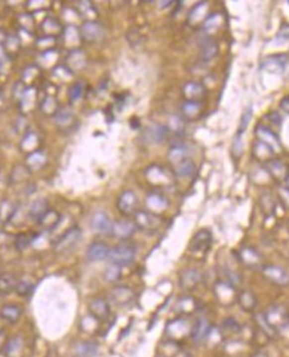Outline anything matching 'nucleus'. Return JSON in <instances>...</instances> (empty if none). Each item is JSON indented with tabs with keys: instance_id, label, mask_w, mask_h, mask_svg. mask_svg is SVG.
<instances>
[{
	"instance_id": "obj_1",
	"label": "nucleus",
	"mask_w": 289,
	"mask_h": 357,
	"mask_svg": "<svg viewBox=\"0 0 289 357\" xmlns=\"http://www.w3.org/2000/svg\"><path fill=\"white\" fill-rule=\"evenodd\" d=\"M134 258H136V247L130 242H126V240L115 244L110 250L109 259L111 260L113 265H117L119 267L129 266L130 263H133Z\"/></svg>"
},
{
	"instance_id": "obj_2",
	"label": "nucleus",
	"mask_w": 289,
	"mask_h": 357,
	"mask_svg": "<svg viewBox=\"0 0 289 357\" xmlns=\"http://www.w3.org/2000/svg\"><path fill=\"white\" fill-rule=\"evenodd\" d=\"M134 223L138 230H142L146 233H154L162 226L163 219L153 211L138 210L134 214Z\"/></svg>"
},
{
	"instance_id": "obj_3",
	"label": "nucleus",
	"mask_w": 289,
	"mask_h": 357,
	"mask_svg": "<svg viewBox=\"0 0 289 357\" xmlns=\"http://www.w3.org/2000/svg\"><path fill=\"white\" fill-rule=\"evenodd\" d=\"M212 240H213V237H212V233L209 230H200L190 240L189 251L192 252L193 255H205L211 248Z\"/></svg>"
},
{
	"instance_id": "obj_4",
	"label": "nucleus",
	"mask_w": 289,
	"mask_h": 357,
	"mask_svg": "<svg viewBox=\"0 0 289 357\" xmlns=\"http://www.w3.org/2000/svg\"><path fill=\"white\" fill-rule=\"evenodd\" d=\"M82 237V231L79 230V227H71L62 235L61 238L58 239L54 247H55V251L58 252H67L72 250L76 244H78L79 239Z\"/></svg>"
},
{
	"instance_id": "obj_5",
	"label": "nucleus",
	"mask_w": 289,
	"mask_h": 357,
	"mask_svg": "<svg viewBox=\"0 0 289 357\" xmlns=\"http://www.w3.org/2000/svg\"><path fill=\"white\" fill-rule=\"evenodd\" d=\"M192 327L186 318L180 317L175 318L173 321L167 324L166 333L171 340H182L188 337L192 333Z\"/></svg>"
},
{
	"instance_id": "obj_6",
	"label": "nucleus",
	"mask_w": 289,
	"mask_h": 357,
	"mask_svg": "<svg viewBox=\"0 0 289 357\" xmlns=\"http://www.w3.org/2000/svg\"><path fill=\"white\" fill-rule=\"evenodd\" d=\"M215 293L223 306H230L233 302H237L238 293L236 291V286L226 281H219L216 283Z\"/></svg>"
},
{
	"instance_id": "obj_7",
	"label": "nucleus",
	"mask_w": 289,
	"mask_h": 357,
	"mask_svg": "<svg viewBox=\"0 0 289 357\" xmlns=\"http://www.w3.org/2000/svg\"><path fill=\"white\" fill-rule=\"evenodd\" d=\"M238 259L244 266H246L248 269H260L263 266V255L260 254L256 248L250 246L242 247L241 250L237 252ZM263 269V267H261Z\"/></svg>"
},
{
	"instance_id": "obj_8",
	"label": "nucleus",
	"mask_w": 289,
	"mask_h": 357,
	"mask_svg": "<svg viewBox=\"0 0 289 357\" xmlns=\"http://www.w3.org/2000/svg\"><path fill=\"white\" fill-rule=\"evenodd\" d=\"M118 211L125 216L134 215L138 211V198L133 191H123L117 200Z\"/></svg>"
},
{
	"instance_id": "obj_9",
	"label": "nucleus",
	"mask_w": 289,
	"mask_h": 357,
	"mask_svg": "<svg viewBox=\"0 0 289 357\" xmlns=\"http://www.w3.org/2000/svg\"><path fill=\"white\" fill-rule=\"evenodd\" d=\"M80 35L88 43H96V42H101L103 39L105 28H103L101 23L88 20V22L83 23L82 27H80Z\"/></svg>"
},
{
	"instance_id": "obj_10",
	"label": "nucleus",
	"mask_w": 289,
	"mask_h": 357,
	"mask_svg": "<svg viewBox=\"0 0 289 357\" xmlns=\"http://www.w3.org/2000/svg\"><path fill=\"white\" fill-rule=\"evenodd\" d=\"M263 274L264 277L267 278L268 281H271L275 285L279 286H287L289 285V273L285 269L276 265H265L263 266Z\"/></svg>"
},
{
	"instance_id": "obj_11",
	"label": "nucleus",
	"mask_w": 289,
	"mask_h": 357,
	"mask_svg": "<svg viewBox=\"0 0 289 357\" xmlns=\"http://www.w3.org/2000/svg\"><path fill=\"white\" fill-rule=\"evenodd\" d=\"M264 318L273 331L277 328H285L288 325L287 312L281 306H272L271 309H268L267 313L264 314Z\"/></svg>"
},
{
	"instance_id": "obj_12",
	"label": "nucleus",
	"mask_w": 289,
	"mask_h": 357,
	"mask_svg": "<svg viewBox=\"0 0 289 357\" xmlns=\"http://www.w3.org/2000/svg\"><path fill=\"white\" fill-rule=\"evenodd\" d=\"M88 312L95 321H106L110 317V304L109 301L96 297L88 305Z\"/></svg>"
},
{
	"instance_id": "obj_13",
	"label": "nucleus",
	"mask_w": 289,
	"mask_h": 357,
	"mask_svg": "<svg viewBox=\"0 0 289 357\" xmlns=\"http://www.w3.org/2000/svg\"><path fill=\"white\" fill-rule=\"evenodd\" d=\"M91 229L96 234L111 235L113 222H111L110 216L106 212L98 211L91 218Z\"/></svg>"
},
{
	"instance_id": "obj_14",
	"label": "nucleus",
	"mask_w": 289,
	"mask_h": 357,
	"mask_svg": "<svg viewBox=\"0 0 289 357\" xmlns=\"http://www.w3.org/2000/svg\"><path fill=\"white\" fill-rule=\"evenodd\" d=\"M137 226L134 223V221H129V219H125V221H119L113 223V230H111V235L118 238L119 240H127L130 239L134 235V233L137 231Z\"/></svg>"
},
{
	"instance_id": "obj_15",
	"label": "nucleus",
	"mask_w": 289,
	"mask_h": 357,
	"mask_svg": "<svg viewBox=\"0 0 289 357\" xmlns=\"http://www.w3.org/2000/svg\"><path fill=\"white\" fill-rule=\"evenodd\" d=\"M211 332H212L211 322L208 321L205 317H200L197 318V321L194 322V325L192 327L190 337H192L194 344H202V343L209 337Z\"/></svg>"
},
{
	"instance_id": "obj_16",
	"label": "nucleus",
	"mask_w": 289,
	"mask_h": 357,
	"mask_svg": "<svg viewBox=\"0 0 289 357\" xmlns=\"http://www.w3.org/2000/svg\"><path fill=\"white\" fill-rule=\"evenodd\" d=\"M170 134V129L162 123H155L153 126L146 129L144 132V140L150 144H162L166 141L167 137Z\"/></svg>"
},
{
	"instance_id": "obj_17",
	"label": "nucleus",
	"mask_w": 289,
	"mask_h": 357,
	"mask_svg": "<svg viewBox=\"0 0 289 357\" xmlns=\"http://www.w3.org/2000/svg\"><path fill=\"white\" fill-rule=\"evenodd\" d=\"M134 291L127 286H117L110 291V301L117 306H126L134 300Z\"/></svg>"
},
{
	"instance_id": "obj_18",
	"label": "nucleus",
	"mask_w": 289,
	"mask_h": 357,
	"mask_svg": "<svg viewBox=\"0 0 289 357\" xmlns=\"http://www.w3.org/2000/svg\"><path fill=\"white\" fill-rule=\"evenodd\" d=\"M186 101L193 102H202L206 97V88L197 81H190L182 88Z\"/></svg>"
},
{
	"instance_id": "obj_19",
	"label": "nucleus",
	"mask_w": 289,
	"mask_h": 357,
	"mask_svg": "<svg viewBox=\"0 0 289 357\" xmlns=\"http://www.w3.org/2000/svg\"><path fill=\"white\" fill-rule=\"evenodd\" d=\"M110 248L109 244H106L105 242H92L90 246L87 247V251H86V256L88 260L91 262H99V260H105L109 258L110 255Z\"/></svg>"
},
{
	"instance_id": "obj_20",
	"label": "nucleus",
	"mask_w": 289,
	"mask_h": 357,
	"mask_svg": "<svg viewBox=\"0 0 289 357\" xmlns=\"http://www.w3.org/2000/svg\"><path fill=\"white\" fill-rule=\"evenodd\" d=\"M201 273L197 269H185L180 274V283L184 290H193L201 282Z\"/></svg>"
},
{
	"instance_id": "obj_21",
	"label": "nucleus",
	"mask_w": 289,
	"mask_h": 357,
	"mask_svg": "<svg viewBox=\"0 0 289 357\" xmlns=\"http://www.w3.org/2000/svg\"><path fill=\"white\" fill-rule=\"evenodd\" d=\"M288 66L289 59L287 55H272V57H268L263 63V67L265 70L279 73V74H283L288 70L287 69Z\"/></svg>"
},
{
	"instance_id": "obj_22",
	"label": "nucleus",
	"mask_w": 289,
	"mask_h": 357,
	"mask_svg": "<svg viewBox=\"0 0 289 357\" xmlns=\"http://www.w3.org/2000/svg\"><path fill=\"white\" fill-rule=\"evenodd\" d=\"M218 43H217L215 39L208 38V39H205L201 43V47H200V58H201V61H212V59H215V58L218 55Z\"/></svg>"
},
{
	"instance_id": "obj_23",
	"label": "nucleus",
	"mask_w": 289,
	"mask_h": 357,
	"mask_svg": "<svg viewBox=\"0 0 289 357\" xmlns=\"http://www.w3.org/2000/svg\"><path fill=\"white\" fill-rule=\"evenodd\" d=\"M256 136L259 138V141L265 142L267 145H269L271 148H273V149L280 146V140H279V137L272 132L271 129L267 128V126H264V125H257V128H256Z\"/></svg>"
},
{
	"instance_id": "obj_24",
	"label": "nucleus",
	"mask_w": 289,
	"mask_h": 357,
	"mask_svg": "<svg viewBox=\"0 0 289 357\" xmlns=\"http://www.w3.org/2000/svg\"><path fill=\"white\" fill-rule=\"evenodd\" d=\"M22 313L23 310L20 306L15 304H8L0 309V318L4 320L5 322H8V324H15L20 320Z\"/></svg>"
},
{
	"instance_id": "obj_25",
	"label": "nucleus",
	"mask_w": 289,
	"mask_h": 357,
	"mask_svg": "<svg viewBox=\"0 0 289 357\" xmlns=\"http://www.w3.org/2000/svg\"><path fill=\"white\" fill-rule=\"evenodd\" d=\"M19 279L16 275L11 273H3L0 274V294L1 296H7L13 290H16Z\"/></svg>"
},
{
	"instance_id": "obj_26",
	"label": "nucleus",
	"mask_w": 289,
	"mask_h": 357,
	"mask_svg": "<svg viewBox=\"0 0 289 357\" xmlns=\"http://www.w3.org/2000/svg\"><path fill=\"white\" fill-rule=\"evenodd\" d=\"M273 153H275V149L271 148L269 145H267L265 142L263 141H257L254 142L253 145V156L256 159L259 160V161H271L273 159Z\"/></svg>"
},
{
	"instance_id": "obj_27",
	"label": "nucleus",
	"mask_w": 289,
	"mask_h": 357,
	"mask_svg": "<svg viewBox=\"0 0 289 357\" xmlns=\"http://www.w3.org/2000/svg\"><path fill=\"white\" fill-rule=\"evenodd\" d=\"M173 168H174V173L177 176L189 177L192 176L194 171H196V164H194V161L190 157H186V159L181 160L177 164H174Z\"/></svg>"
},
{
	"instance_id": "obj_28",
	"label": "nucleus",
	"mask_w": 289,
	"mask_h": 357,
	"mask_svg": "<svg viewBox=\"0 0 289 357\" xmlns=\"http://www.w3.org/2000/svg\"><path fill=\"white\" fill-rule=\"evenodd\" d=\"M267 171L268 173L271 175L273 179H276V180H284L287 179V168L285 165L281 161L276 159H272L271 161H268L267 164Z\"/></svg>"
},
{
	"instance_id": "obj_29",
	"label": "nucleus",
	"mask_w": 289,
	"mask_h": 357,
	"mask_svg": "<svg viewBox=\"0 0 289 357\" xmlns=\"http://www.w3.org/2000/svg\"><path fill=\"white\" fill-rule=\"evenodd\" d=\"M202 108L204 104L202 102H193V101H185L182 104V115L188 119H196L202 115Z\"/></svg>"
},
{
	"instance_id": "obj_30",
	"label": "nucleus",
	"mask_w": 289,
	"mask_h": 357,
	"mask_svg": "<svg viewBox=\"0 0 289 357\" xmlns=\"http://www.w3.org/2000/svg\"><path fill=\"white\" fill-rule=\"evenodd\" d=\"M98 352V345L92 341H79L75 345V356L76 357H94Z\"/></svg>"
},
{
	"instance_id": "obj_31",
	"label": "nucleus",
	"mask_w": 289,
	"mask_h": 357,
	"mask_svg": "<svg viewBox=\"0 0 289 357\" xmlns=\"http://www.w3.org/2000/svg\"><path fill=\"white\" fill-rule=\"evenodd\" d=\"M237 302L240 304V306L245 312H252L256 308L257 305V300H256V296L250 290H242L238 293V297H237Z\"/></svg>"
},
{
	"instance_id": "obj_32",
	"label": "nucleus",
	"mask_w": 289,
	"mask_h": 357,
	"mask_svg": "<svg viewBox=\"0 0 289 357\" xmlns=\"http://www.w3.org/2000/svg\"><path fill=\"white\" fill-rule=\"evenodd\" d=\"M59 222H61L59 214H58L57 211H54V210H48V211L40 218L39 221H38V223H39L44 230L53 231V230L59 225Z\"/></svg>"
},
{
	"instance_id": "obj_33",
	"label": "nucleus",
	"mask_w": 289,
	"mask_h": 357,
	"mask_svg": "<svg viewBox=\"0 0 289 357\" xmlns=\"http://www.w3.org/2000/svg\"><path fill=\"white\" fill-rule=\"evenodd\" d=\"M47 211H48L47 200H46V199H39V200H36V202L32 203L28 214H30V216L32 219H35V221L38 222Z\"/></svg>"
},
{
	"instance_id": "obj_34",
	"label": "nucleus",
	"mask_w": 289,
	"mask_h": 357,
	"mask_svg": "<svg viewBox=\"0 0 289 357\" xmlns=\"http://www.w3.org/2000/svg\"><path fill=\"white\" fill-rule=\"evenodd\" d=\"M23 339L22 337H12V339H9L7 343L4 344V355L7 357H12L15 356L16 353H19L22 351L23 348Z\"/></svg>"
},
{
	"instance_id": "obj_35",
	"label": "nucleus",
	"mask_w": 289,
	"mask_h": 357,
	"mask_svg": "<svg viewBox=\"0 0 289 357\" xmlns=\"http://www.w3.org/2000/svg\"><path fill=\"white\" fill-rule=\"evenodd\" d=\"M147 204H149V207L151 210H163V208L166 207L167 202L161 195L153 194L150 195L149 199H147Z\"/></svg>"
},
{
	"instance_id": "obj_36",
	"label": "nucleus",
	"mask_w": 289,
	"mask_h": 357,
	"mask_svg": "<svg viewBox=\"0 0 289 357\" xmlns=\"http://www.w3.org/2000/svg\"><path fill=\"white\" fill-rule=\"evenodd\" d=\"M34 286H35V283L31 282L30 279H20L18 282V286H16V293H18L19 296L22 297H26L30 294L31 291L34 290Z\"/></svg>"
},
{
	"instance_id": "obj_37",
	"label": "nucleus",
	"mask_w": 289,
	"mask_h": 357,
	"mask_svg": "<svg viewBox=\"0 0 289 357\" xmlns=\"http://www.w3.org/2000/svg\"><path fill=\"white\" fill-rule=\"evenodd\" d=\"M252 115H253V113H252V108H249V109H246V111L244 112V115L241 116L240 126H238L237 134H240V136L244 134V132H245L246 128H248V125H249L250 119H252Z\"/></svg>"
},
{
	"instance_id": "obj_38",
	"label": "nucleus",
	"mask_w": 289,
	"mask_h": 357,
	"mask_svg": "<svg viewBox=\"0 0 289 357\" xmlns=\"http://www.w3.org/2000/svg\"><path fill=\"white\" fill-rule=\"evenodd\" d=\"M261 200L267 202V204H261V210H263L265 214H272L275 211V200H273V196H272L269 192H265V194L261 195Z\"/></svg>"
},
{
	"instance_id": "obj_39",
	"label": "nucleus",
	"mask_w": 289,
	"mask_h": 357,
	"mask_svg": "<svg viewBox=\"0 0 289 357\" xmlns=\"http://www.w3.org/2000/svg\"><path fill=\"white\" fill-rule=\"evenodd\" d=\"M105 278L109 282H117L119 278H121V267L111 263V266H110L107 271L105 273Z\"/></svg>"
},
{
	"instance_id": "obj_40",
	"label": "nucleus",
	"mask_w": 289,
	"mask_h": 357,
	"mask_svg": "<svg viewBox=\"0 0 289 357\" xmlns=\"http://www.w3.org/2000/svg\"><path fill=\"white\" fill-rule=\"evenodd\" d=\"M31 242H32V237L30 234H19L15 240V247H16V250L22 251Z\"/></svg>"
},
{
	"instance_id": "obj_41",
	"label": "nucleus",
	"mask_w": 289,
	"mask_h": 357,
	"mask_svg": "<svg viewBox=\"0 0 289 357\" xmlns=\"http://www.w3.org/2000/svg\"><path fill=\"white\" fill-rule=\"evenodd\" d=\"M242 150H244V145H242V136H240V134H236L234 140H233V145H232L233 156H237V157L240 159L241 154H242Z\"/></svg>"
},
{
	"instance_id": "obj_42",
	"label": "nucleus",
	"mask_w": 289,
	"mask_h": 357,
	"mask_svg": "<svg viewBox=\"0 0 289 357\" xmlns=\"http://www.w3.org/2000/svg\"><path fill=\"white\" fill-rule=\"evenodd\" d=\"M82 93H83V84H75L72 88H71V92H70V97H71V101H75V100H78L82 96Z\"/></svg>"
},
{
	"instance_id": "obj_43",
	"label": "nucleus",
	"mask_w": 289,
	"mask_h": 357,
	"mask_svg": "<svg viewBox=\"0 0 289 357\" xmlns=\"http://www.w3.org/2000/svg\"><path fill=\"white\" fill-rule=\"evenodd\" d=\"M223 328H225V329H228V331H233V332L240 331V325H238V322H237L236 320H233V318L225 320V321H223Z\"/></svg>"
},
{
	"instance_id": "obj_44",
	"label": "nucleus",
	"mask_w": 289,
	"mask_h": 357,
	"mask_svg": "<svg viewBox=\"0 0 289 357\" xmlns=\"http://www.w3.org/2000/svg\"><path fill=\"white\" fill-rule=\"evenodd\" d=\"M267 119L271 121L273 125H280L281 123V117L279 116V113H276V112H272V113H269V115L267 116Z\"/></svg>"
},
{
	"instance_id": "obj_45",
	"label": "nucleus",
	"mask_w": 289,
	"mask_h": 357,
	"mask_svg": "<svg viewBox=\"0 0 289 357\" xmlns=\"http://www.w3.org/2000/svg\"><path fill=\"white\" fill-rule=\"evenodd\" d=\"M280 108L284 112L289 113V96L288 97L283 98V101H281V104H280Z\"/></svg>"
},
{
	"instance_id": "obj_46",
	"label": "nucleus",
	"mask_w": 289,
	"mask_h": 357,
	"mask_svg": "<svg viewBox=\"0 0 289 357\" xmlns=\"http://www.w3.org/2000/svg\"><path fill=\"white\" fill-rule=\"evenodd\" d=\"M175 357H193V356L189 352H186V351H180V352L175 355Z\"/></svg>"
},
{
	"instance_id": "obj_47",
	"label": "nucleus",
	"mask_w": 289,
	"mask_h": 357,
	"mask_svg": "<svg viewBox=\"0 0 289 357\" xmlns=\"http://www.w3.org/2000/svg\"><path fill=\"white\" fill-rule=\"evenodd\" d=\"M250 357H269L267 355V353H264V352H257V353H254L253 356H250Z\"/></svg>"
},
{
	"instance_id": "obj_48",
	"label": "nucleus",
	"mask_w": 289,
	"mask_h": 357,
	"mask_svg": "<svg viewBox=\"0 0 289 357\" xmlns=\"http://www.w3.org/2000/svg\"><path fill=\"white\" fill-rule=\"evenodd\" d=\"M159 357H166V356H159Z\"/></svg>"
},
{
	"instance_id": "obj_49",
	"label": "nucleus",
	"mask_w": 289,
	"mask_h": 357,
	"mask_svg": "<svg viewBox=\"0 0 289 357\" xmlns=\"http://www.w3.org/2000/svg\"><path fill=\"white\" fill-rule=\"evenodd\" d=\"M288 227H289V222H288Z\"/></svg>"
}]
</instances>
